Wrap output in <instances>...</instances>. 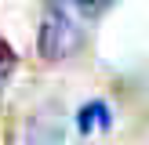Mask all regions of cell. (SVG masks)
Masks as SVG:
<instances>
[{
	"instance_id": "6da1fadb",
	"label": "cell",
	"mask_w": 149,
	"mask_h": 145,
	"mask_svg": "<svg viewBox=\"0 0 149 145\" xmlns=\"http://www.w3.org/2000/svg\"><path fill=\"white\" fill-rule=\"evenodd\" d=\"M80 44V29H77V18H73L69 4L55 0V4L44 11L40 18V33H36V55L44 62H65V58L77 51Z\"/></svg>"
},
{
	"instance_id": "7a4b0ae2",
	"label": "cell",
	"mask_w": 149,
	"mask_h": 145,
	"mask_svg": "<svg viewBox=\"0 0 149 145\" xmlns=\"http://www.w3.org/2000/svg\"><path fill=\"white\" fill-rule=\"evenodd\" d=\"M106 130L109 127V109L102 105V102H87L84 109H80V116H77V130L80 134H91V130Z\"/></svg>"
},
{
	"instance_id": "3957f363",
	"label": "cell",
	"mask_w": 149,
	"mask_h": 145,
	"mask_svg": "<svg viewBox=\"0 0 149 145\" xmlns=\"http://www.w3.org/2000/svg\"><path fill=\"white\" fill-rule=\"evenodd\" d=\"M116 0H77V11L84 14V18H98L102 11H109Z\"/></svg>"
}]
</instances>
